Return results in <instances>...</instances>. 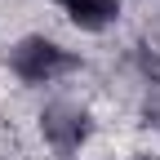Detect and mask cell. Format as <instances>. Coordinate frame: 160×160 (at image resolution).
Returning a JSON list of instances; mask_svg holds the SVG:
<instances>
[{"label": "cell", "mask_w": 160, "mask_h": 160, "mask_svg": "<svg viewBox=\"0 0 160 160\" xmlns=\"http://www.w3.org/2000/svg\"><path fill=\"white\" fill-rule=\"evenodd\" d=\"M13 71L31 80V85H40V80H53L58 71H67V53L53 45V40H22V45L13 49Z\"/></svg>", "instance_id": "obj_1"}, {"label": "cell", "mask_w": 160, "mask_h": 160, "mask_svg": "<svg viewBox=\"0 0 160 160\" xmlns=\"http://www.w3.org/2000/svg\"><path fill=\"white\" fill-rule=\"evenodd\" d=\"M62 9H67V18L76 27L98 31V27H107L116 18V0H62Z\"/></svg>", "instance_id": "obj_2"}]
</instances>
